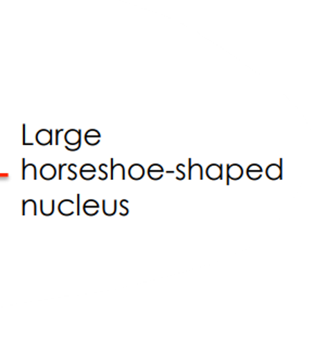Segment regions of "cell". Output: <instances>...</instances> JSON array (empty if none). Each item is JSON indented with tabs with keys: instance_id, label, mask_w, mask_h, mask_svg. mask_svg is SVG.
<instances>
[{
	"instance_id": "obj_8",
	"label": "cell",
	"mask_w": 314,
	"mask_h": 354,
	"mask_svg": "<svg viewBox=\"0 0 314 354\" xmlns=\"http://www.w3.org/2000/svg\"><path fill=\"white\" fill-rule=\"evenodd\" d=\"M101 133L95 129L88 130L85 135L86 142L89 145H97L101 141Z\"/></svg>"
},
{
	"instance_id": "obj_5",
	"label": "cell",
	"mask_w": 314,
	"mask_h": 354,
	"mask_svg": "<svg viewBox=\"0 0 314 354\" xmlns=\"http://www.w3.org/2000/svg\"><path fill=\"white\" fill-rule=\"evenodd\" d=\"M262 174H263V168L259 164L249 165L246 169V175L248 179L252 181L261 179Z\"/></svg>"
},
{
	"instance_id": "obj_1",
	"label": "cell",
	"mask_w": 314,
	"mask_h": 354,
	"mask_svg": "<svg viewBox=\"0 0 314 354\" xmlns=\"http://www.w3.org/2000/svg\"><path fill=\"white\" fill-rule=\"evenodd\" d=\"M227 185H229V180L233 181H238L244 176V168L241 167L239 164L227 165Z\"/></svg>"
},
{
	"instance_id": "obj_13",
	"label": "cell",
	"mask_w": 314,
	"mask_h": 354,
	"mask_svg": "<svg viewBox=\"0 0 314 354\" xmlns=\"http://www.w3.org/2000/svg\"><path fill=\"white\" fill-rule=\"evenodd\" d=\"M184 167H185V166H184L183 164H179L177 165V166H176V170H177V171H179L180 174H181V180L185 179V172H184L183 170H182V168Z\"/></svg>"
},
{
	"instance_id": "obj_4",
	"label": "cell",
	"mask_w": 314,
	"mask_h": 354,
	"mask_svg": "<svg viewBox=\"0 0 314 354\" xmlns=\"http://www.w3.org/2000/svg\"><path fill=\"white\" fill-rule=\"evenodd\" d=\"M189 179L193 180H202L204 179V171H202V166L200 164L191 165V158L189 160Z\"/></svg>"
},
{
	"instance_id": "obj_3",
	"label": "cell",
	"mask_w": 314,
	"mask_h": 354,
	"mask_svg": "<svg viewBox=\"0 0 314 354\" xmlns=\"http://www.w3.org/2000/svg\"><path fill=\"white\" fill-rule=\"evenodd\" d=\"M281 162H283V160H281L279 164H271L268 166L267 169H265V175L269 178L272 181H275V180H281V177H283V174H281Z\"/></svg>"
},
{
	"instance_id": "obj_11",
	"label": "cell",
	"mask_w": 314,
	"mask_h": 354,
	"mask_svg": "<svg viewBox=\"0 0 314 354\" xmlns=\"http://www.w3.org/2000/svg\"><path fill=\"white\" fill-rule=\"evenodd\" d=\"M69 145H80V130H71L66 136Z\"/></svg>"
},
{
	"instance_id": "obj_7",
	"label": "cell",
	"mask_w": 314,
	"mask_h": 354,
	"mask_svg": "<svg viewBox=\"0 0 314 354\" xmlns=\"http://www.w3.org/2000/svg\"><path fill=\"white\" fill-rule=\"evenodd\" d=\"M145 174H146L145 168H143V165L141 164L132 165L130 169H128V175H130L132 179L136 180V181L143 179Z\"/></svg>"
},
{
	"instance_id": "obj_12",
	"label": "cell",
	"mask_w": 314,
	"mask_h": 354,
	"mask_svg": "<svg viewBox=\"0 0 314 354\" xmlns=\"http://www.w3.org/2000/svg\"><path fill=\"white\" fill-rule=\"evenodd\" d=\"M103 214H106L107 216H114L116 212V201H114V205L109 207L108 205L106 204V202L103 201Z\"/></svg>"
},
{
	"instance_id": "obj_6",
	"label": "cell",
	"mask_w": 314,
	"mask_h": 354,
	"mask_svg": "<svg viewBox=\"0 0 314 354\" xmlns=\"http://www.w3.org/2000/svg\"><path fill=\"white\" fill-rule=\"evenodd\" d=\"M166 170L161 166L160 164H152L150 167L148 168V176L151 180L154 181H158V180L162 179Z\"/></svg>"
},
{
	"instance_id": "obj_9",
	"label": "cell",
	"mask_w": 314,
	"mask_h": 354,
	"mask_svg": "<svg viewBox=\"0 0 314 354\" xmlns=\"http://www.w3.org/2000/svg\"><path fill=\"white\" fill-rule=\"evenodd\" d=\"M96 168L93 165L87 164L84 165L83 167L80 168V176L84 180H91L95 177Z\"/></svg>"
},
{
	"instance_id": "obj_10",
	"label": "cell",
	"mask_w": 314,
	"mask_h": 354,
	"mask_svg": "<svg viewBox=\"0 0 314 354\" xmlns=\"http://www.w3.org/2000/svg\"><path fill=\"white\" fill-rule=\"evenodd\" d=\"M98 203L93 200L88 201V202H86L85 205H84V212H85L86 215L88 216L97 215V212H98Z\"/></svg>"
},
{
	"instance_id": "obj_2",
	"label": "cell",
	"mask_w": 314,
	"mask_h": 354,
	"mask_svg": "<svg viewBox=\"0 0 314 354\" xmlns=\"http://www.w3.org/2000/svg\"><path fill=\"white\" fill-rule=\"evenodd\" d=\"M206 175L212 181L223 180V165H209L206 169Z\"/></svg>"
}]
</instances>
